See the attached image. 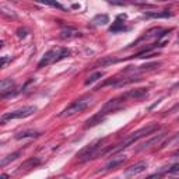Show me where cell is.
Here are the masks:
<instances>
[{"label": "cell", "instance_id": "cell-1", "mask_svg": "<svg viewBox=\"0 0 179 179\" xmlns=\"http://www.w3.org/2000/svg\"><path fill=\"white\" fill-rule=\"evenodd\" d=\"M158 129H159L158 125H157V123H153V125H148V126H144V127H141V129H138V130L133 132L129 137H126L122 143H120V144H118V147L115 148V151H116V150H123V148H126V147L132 146L133 143L138 141V140L143 138V137L150 136V134H153L154 132L158 130Z\"/></svg>", "mask_w": 179, "mask_h": 179}, {"label": "cell", "instance_id": "cell-2", "mask_svg": "<svg viewBox=\"0 0 179 179\" xmlns=\"http://www.w3.org/2000/svg\"><path fill=\"white\" fill-rule=\"evenodd\" d=\"M93 102V97L91 95H84V97H80L78 99L73 101L70 104L67 108H66L63 112H62L59 116L60 118H66V116H71V115H76V114H80L83 112L84 109H87Z\"/></svg>", "mask_w": 179, "mask_h": 179}, {"label": "cell", "instance_id": "cell-3", "mask_svg": "<svg viewBox=\"0 0 179 179\" xmlns=\"http://www.w3.org/2000/svg\"><path fill=\"white\" fill-rule=\"evenodd\" d=\"M105 143V138H99V140H95V141H93L91 144H88L87 147H84L80 153L77 154V158L80 159V161H88L90 158H95L99 153H101V148L104 146Z\"/></svg>", "mask_w": 179, "mask_h": 179}, {"label": "cell", "instance_id": "cell-4", "mask_svg": "<svg viewBox=\"0 0 179 179\" xmlns=\"http://www.w3.org/2000/svg\"><path fill=\"white\" fill-rule=\"evenodd\" d=\"M37 112V106L35 105H29V106H24L21 109H17V111H13V112H8V114H4L0 119V122L6 123L8 120H13V119H23V118H27V116H31Z\"/></svg>", "mask_w": 179, "mask_h": 179}, {"label": "cell", "instance_id": "cell-5", "mask_svg": "<svg viewBox=\"0 0 179 179\" xmlns=\"http://www.w3.org/2000/svg\"><path fill=\"white\" fill-rule=\"evenodd\" d=\"M60 49L62 48H52L50 50L44 55L39 63H38V67H45V66H49L52 63H56L57 62V57H59V53H60Z\"/></svg>", "mask_w": 179, "mask_h": 179}, {"label": "cell", "instance_id": "cell-6", "mask_svg": "<svg viewBox=\"0 0 179 179\" xmlns=\"http://www.w3.org/2000/svg\"><path fill=\"white\" fill-rule=\"evenodd\" d=\"M146 168H147V162L140 161V162H137V164H134V165H130L129 168H126L125 175L126 176H134V175H137V174H141L143 171H146Z\"/></svg>", "mask_w": 179, "mask_h": 179}, {"label": "cell", "instance_id": "cell-7", "mask_svg": "<svg viewBox=\"0 0 179 179\" xmlns=\"http://www.w3.org/2000/svg\"><path fill=\"white\" fill-rule=\"evenodd\" d=\"M125 161H126V157H125V155H116V157H112V159L105 165V169L106 171H109V169L118 168L119 165H122Z\"/></svg>", "mask_w": 179, "mask_h": 179}, {"label": "cell", "instance_id": "cell-8", "mask_svg": "<svg viewBox=\"0 0 179 179\" xmlns=\"http://www.w3.org/2000/svg\"><path fill=\"white\" fill-rule=\"evenodd\" d=\"M126 95L129 99H140L147 95V88H134L126 91Z\"/></svg>", "mask_w": 179, "mask_h": 179}, {"label": "cell", "instance_id": "cell-9", "mask_svg": "<svg viewBox=\"0 0 179 179\" xmlns=\"http://www.w3.org/2000/svg\"><path fill=\"white\" fill-rule=\"evenodd\" d=\"M164 137V133H159V134H155V136H153L151 138H148L147 141H144L141 144V146L137 148V151H141V150H144V148H148V147H151V146H154V144H157V143L161 140V138Z\"/></svg>", "mask_w": 179, "mask_h": 179}, {"label": "cell", "instance_id": "cell-10", "mask_svg": "<svg viewBox=\"0 0 179 179\" xmlns=\"http://www.w3.org/2000/svg\"><path fill=\"white\" fill-rule=\"evenodd\" d=\"M105 119V115L104 114H97L95 116H93V118H90L86 122V129H88V127H94V126H97L98 123H101L102 120Z\"/></svg>", "mask_w": 179, "mask_h": 179}, {"label": "cell", "instance_id": "cell-11", "mask_svg": "<svg viewBox=\"0 0 179 179\" xmlns=\"http://www.w3.org/2000/svg\"><path fill=\"white\" fill-rule=\"evenodd\" d=\"M174 13L168 11V10H164V11H151V13H146V17H150V18H168V17H172Z\"/></svg>", "mask_w": 179, "mask_h": 179}, {"label": "cell", "instance_id": "cell-12", "mask_svg": "<svg viewBox=\"0 0 179 179\" xmlns=\"http://www.w3.org/2000/svg\"><path fill=\"white\" fill-rule=\"evenodd\" d=\"M39 164H41V159L37 158V157H34V158L27 159L24 164H21L20 169H29V168H35L37 165H39Z\"/></svg>", "mask_w": 179, "mask_h": 179}, {"label": "cell", "instance_id": "cell-13", "mask_svg": "<svg viewBox=\"0 0 179 179\" xmlns=\"http://www.w3.org/2000/svg\"><path fill=\"white\" fill-rule=\"evenodd\" d=\"M13 86H14V81H13L11 78H4V80H2V83H0L2 95H4L7 91H11V87Z\"/></svg>", "mask_w": 179, "mask_h": 179}, {"label": "cell", "instance_id": "cell-14", "mask_svg": "<svg viewBox=\"0 0 179 179\" xmlns=\"http://www.w3.org/2000/svg\"><path fill=\"white\" fill-rule=\"evenodd\" d=\"M21 155V151H16V153H13V154H8L6 155L2 161H0V167H6L8 162H11V161H14V159H17L18 157Z\"/></svg>", "mask_w": 179, "mask_h": 179}, {"label": "cell", "instance_id": "cell-15", "mask_svg": "<svg viewBox=\"0 0 179 179\" xmlns=\"http://www.w3.org/2000/svg\"><path fill=\"white\" fill-rule=\"evenodd\" d=\"M74 37H80V32H77V31H74V29H71V28L63 29L60 32L62 39H71V38H74Z\"/></svg>", "mask_w": 179, "mask_h": 179}, {"label": "cell", "instance_id": "cell-16", "mask_svg": "<svg viewBox=\"0 0 179 179\" xmlns=\"http://www.w3.org/2000/svg\"><path fill=\"white\" fill-rule=\"evenodd\" d=\"M93 23L95 25H105L109 23V17L106 16V14H98V16L94 17Z\"/></svg>", "mask_w": 179, "mask_h": 179}, {"label": "cell", "instance_id": "cell-17", "mask_svg": "<svg viewBox=\"0 0 179 179\" xmlns=\"http://www.w3.org/2000/svg\"><path fill=\"white\" fill-rule=\"evenodd\" d=\"M101 77H104V71H95V73H93L86 80V86H91V84H94L95 81H98Z\"/></svg>", "mask_w": 179, "mask_h": 179}, {"label": "cell", "instance_id": "cell-18", "mask_svg": "<svg viewBox=\"0 0 179 179\" xmlns=\"http://www.w3.org/2000/svg\"><path fill=\"white\" fill-rule=\"evenodd\" d=\"M39 136V133L35 130H25V132H21V133L16 134V138L17 140H21V138H27V137H37Z\"/></svg>", "mask_w": 179, "mask_h": 179}, {"label": "cell", "instance_id": "cell-19", "mask_svg": "<svg viewBox=\"0 0 179 179\" xmlns=\"http://www.w3.org/2000/svg\"><path fill=\"white\" fill-rule=\"evenodd\" d=\"M123 28H125V27H123V23H120L119 20H116L114 23V25L109 28V31L111 32H119V31H123Z\"/></svg>", "mask_w": 179, "mask_h": 179}, {"label": "cell", "instance_id": "cell-20", "mask_svg": "<svg viewBox=\"0 0 179 179\" xmlns=\"http://www.w3.org/2000/svg\"><path fill=\"white\" fill-rule=\"evenodd\" d=\"M116 62H118V59H115V57H112V56H108V57H104L102 60H99V63H98V65L108 66V65H112V63H116Z\"/></svg>", "mask_w": 179, "mask_h": 179}, {"label": "cell", "instance_id": "cell-21", "mask_svg": "<svg viewBox=\"0 0 179 179\" xmlns=\"http://www.w3.org/2000/svg\"><path fill=\"white\" fill-rule=\"evenodd\" d=\"M42 3H44V4H48V6H52V7L60 8V10H65V7H63L60 3H56V2H42Z\"/></svg>", "mask_w": 179, "mask_h": 179}, {"label": "cell", "instance_id": "cell-22", "mask_svg": "<svg viewBox=\"0 0 179 179\" xmlns=\"http://www.w3.org/2000/svg\"><path fill=\"white\" fill-rule=\"evenodd\" d=\"M168 174H175V172H179V164H174L172 167H169L167 169Z\"/></svg>", "mask_w": 179, "mask_h": 179}, {"label": "cell", "instance_id": "cell-23", "mask_svg": "<svg viewBox=\"0 0 179 179\" xmlns=\"http://www.w3.org/2000/svg\"><path fill=\"white\" fill-rule=\"evenodd\" d=\"M17 35H18V38H25V35H27V31L20 28L18 31H17Z\"/></svg>", "mask_w": 179, "mask_h": 179}, {"label": "cell", "instance_id": "cell-24", "mask_svg": "<svg viewBox=\"0 0 179 179\" xmlns=\"http://www.w3.org/2000/svg\"><path fill=\"white\" fill-rule=\"evenodd\" d=\"M161 176H162V174H161V172H159V174H154V175H150V176H147L146 179H159V178H161Z\"/></svg>", "mask_w": 179, "mask_h": 179}, {"label": "cell", "instance_id": "cell-25", "mask_svg": "<svg viewBox=\"0 0 179 179\" xmlns=\"http://www.w3.org/2000/svg\"><path fill=\"white\" fill-rule=\"evenodd\" d=\"M8 60H10V57H7V56L2 57V67H4V66H6V63H7Z\"/></svg>", "mask_w": 179, "mask_h": 179}, {"label": "cell", "instance_id": "cell-26", "mask_svg": "<svg viewBox=\"0 0 179 179\" xmlns=\"http://www.w3.org/2000/svg\"><path fill=\"white\" fill-rule=\"evenodd\" d=\"M7 178H8V175H7V174H3V175L0 176V179H7Z\"/></svg>", "mask_w": 179, "mask_h": 179}, {"label": "cell", "instance_id": "cell-27", "mask_svg": "<svg viewBox=\"0 0 179 179\" xmlns=\"http://www.w3.org/2000/svg\"><path fill=\"white\" fill-rule=\"evenodd\" d=\"M178 42H179V38H178Z\"/></svg>", "mask_w": 179, "mask_h": 179}, {"label": "cell", "instance_id": "cell-28", "mask_svg": "<svg viewBox=\"0 0 179 179\" xmlns=\"http://www.w3.org/2000/svg\"><path fill=\"white\" fill-rule=\"evenodd\" d=\"M178 179H179V178H178Z\"/></svg>", "mask_w": 179, "mask_h": 179}]
</instances>
